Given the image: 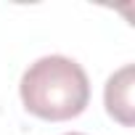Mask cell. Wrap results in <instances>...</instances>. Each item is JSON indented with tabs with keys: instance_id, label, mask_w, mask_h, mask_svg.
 Returning <instances> with one entry per match:
<instances>
[{
	"instance_id": "6da1fadb",
	"label": "cell",
	"mask_w": 135,
	"mask_h": 135,
	"mask_svg": "<svg viewBox=\"0 0 135 135\" xmlns=\"http://www.w3.org/2000/svg\"><path fill=\"white\" fill-rule=\"evenodd\" d=\"M19 93L29 114L48 122H64L85 111L90 101V82L74 58L42 56L24 72Z\"/></svg>"
},
{
	"instance_id": "7a4b0ae2",
	"label": "cell",
	"mask_w": 135,
	"mask_h": 135,
	"mask_svg": "<svg viewBox=\"0 0 135 135\" xmlns=\"http://www.w3.org/2000/svg\"><path fill=\"white\" fill-rule=\"evenodd\" d=\"M132 88H135V66L124 64L119 72H114L106 80L103 88V103L111 119H117L122 127L135 124V103H132Z\"/></svg>"
},
{
	"instance_id": "3957f363",
	"label": "cell",
	"mask_w": 135,
	"mask_h": 135,
	"mask_svg": "<svg viewBox=\"0 0 135 135\" xmlns=\"http://www.w3.org/2000/svg\"><path fill=\"white\" fill-rule=\"evenodd\" d=\"M66 135H82V132H66Z\"/></svg>"
}]
</instances>
